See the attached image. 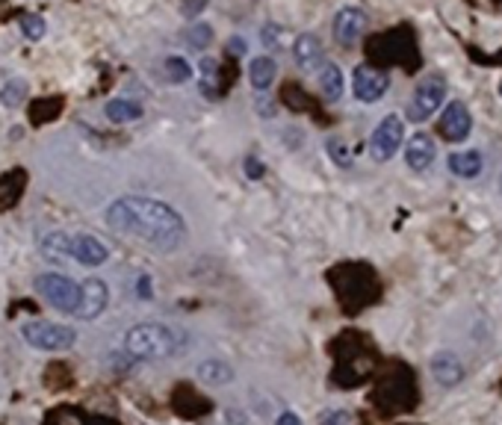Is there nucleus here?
Returning <instances> with one entry per match:
<instances>
[{
	"instance_id": "1",
	"label": "nucleus",
	"mask_w": 502,
	"mask_h": 425,
	"mask_svg": "<svg viewBox=\"0 0 502 425\" xmlns=\"http://www.w3.org/2000/svg\"><path fill=\"white\" fill-rule=\"evenodd\" d=\"M107 225L115 234L130 237L154 251H177L187 242V222L165 201L124 195L107 207Z\"/></svg>"
},
{
	"instance_id": "2",
	"label": "nucleus",
	"mask_w": 502,
	"mask_h": 425,
	"mask_svg": "<svg viewBox=\"0 0 502 425\" xmlns=\"http://www.w3.org/2000/svg\"><path fill=\"white\" fill-rule=\"evenodd\" d=\"M187 349V334L163 322H139L124 334V352L142 361H157V357H175Z\"/></svg>"
},
{
	"instance_id": "3",
	"label": "nucleus",
	"mask_w": 502,
	"mask_h": 425,
	"mask_svg": "<svg viewBox=\"0 0 502 425\" xmlns=\"http://www.w3.org/2000/svg\"><path fill=\"white\" fill-rule=\"evenodd\" d=\"M443 101H446V77L443 74H428L416 83L411 101L405 107V119L414 121V124H423L443 107Z\"/></svg>"
},
{
	"instance_id": "4",
	"label": "nucleus",
	"mask_w": 502,
	"mask_h": 425,
	"mask_svg": "<svg viewBox=\"0 0 502 425\" xmlns=\"http://www.w3.org/2000/svg\"><path fill=\"white\" fill-rule=\"evenodd\" d=\"M36 289L50 307H57L59 313H71V316L77 313L80 299H83V284L71 281L69 275H57V272L39 275Z\"/></svg>"
},
{
	"instance_id": "5",
	"label": "nucleus",
	"mask_w": 502,
	"mask_h": 425,
	"mask_svg": "<svg viewBox=\"0 0 502 425\" xmlns=\"http://www.w3.org/2000/svg\"><path fill=\"white\" fill-rule=\"evenodd\" d=\"M21 334L33 349H42V352H65V349H71L74 340H77L74 328H69V325H57V322H45V319L27 322Z\"/></svg>"
},
{
	"instance_id": "6",
	"label": "nucleus",
	"mask_w": 502,
	"mask_h": 425,
	"mask_svg": "<svg viewBox=\"0 0 502 425\" xmlns=\"http://www.w3.org/2000/svg\"><path fill=\"white\" fill-rule=\"evenodd\" d=\"M402 142H405V121H402L396 112H390V116H384L373 136H370V154L375 162H387L396 157V151L402 148Z\"/></svg>"
},
{
	"instance_id": "7",
	"label": "nucleus",
	"mask_w": 502,
	"mask_h": 425,
	"mask_svg": "<svg viewBox=\"0 0 502 425\" xmlns=\"http://www.w3.org/2000/svg\"><path fill=\"white\" fill-rule=\"evenodd\" d=\"M390 89V77L373 68V65H358L355 71H351V95H355V101L361 104H375L381 101L384 95Z\"/></svg>"
},
{
	"instance_id": "8",
	"label": "nucleus",
	"mask_w": 502,
	"mask_h": 425,
	"mask_svg": "<svg viewBox=\"0 0 502 425\" xmlns=\"http://www.w3.org/2000/svg\"><path fill=\"white\" fill-rule=\"evenodd\" d=\"M370 18H366V12L361 6H343L334 12V21H331V32H334V42L343 44V47H351L361 36Z\"/></svg>"
},
{
	"instance_id": "9",
	"label": "nucleus",
	"mask_w": 502,
	"mask_h": 425,
	"mask_svg": "<svg viewBox=\"0 0 502 425\" xmlns=\"http://www.w3.org/2000/svg\"><path fill=\"white\" fill-rule=\"evenodd\" d=\"M473 130V116L464 101H449L440 112V133L449 142H464Z\"/></svg>"
},
{
	"instance_id": "10",
	"label": "nucleus",
	"mask_w": 502,
	"mask_h": 425,
	"mask_svg": "<svg viewBox=\"0 0 502 425\" xmlns=\"http://www.w3.org/2000/svg\"><path fill=\"white\" fill-rule=\"evenodd\" d=\"M438 160V142H434L428 133L416 130V133L405 142V162L411 172H426L431 169V162Z\"/></svg>"
},
{
	"instance_id": "11",
	"label": "nucleus",
	"mask_w": 502,
	"mask_h": 425,
	"mask_svg": "<svg viewBox=\"0 0 502 425\" xmlns=\"http://www.w3.org/2000/svg\"><path fill=\"white\" fill-rule=\"evenodd\" d=\"M110 304V289L107 284L100 281V277H89V281H83V299H80V307H77V319H95L107 310Z\"/></svg>"
},
{
	"instance_id": "12",
	"label": "nucleus",
	"mask_w": 502,
	"mask_h": 425,
	"mask_svg": "<svg viewBox=\"0 0 502 425\" xmlns=\"http://www.w3.org/2000/svg\"><path fill=\"white\" fill-rule=\"evenodd\" d=\"M293 59L301 71H320L325 65V54H322V42L313 36V32H301L293 42Z\"/></svg>"
},
{
	"instance_id": "13",
	"label": "nucleus",
	"mask_w": 502,
	"mask_h": 425,
	"mask_svg": "<svg viewBox=\"0 0 502 425\" xmlns=\"http://www.w3.org/2000/svg\"><path fill=\"white\" fill-rule=\"evenodd\" d=\"M71 257L77 260V263H83V266H100V263H107L110 249H107V245L100 242L98 237H92V234H80V237H74Z\"/></svg>"
},
{
	"instance_id": "14",
	"label": "nucleus",
	"mask_w": 502,
	"mask_h": 425,
	"mask_svg": "<svg viewBox=\"0 0 502 425\" xmlns=\"http://www.w3.org/2000/svg\"><path fill=\"white\" fill-rule=\"evenodd\" d=\"M431 375H434V381H438L440 387H455L464 378V364L458 361V354L438 352L431 357Z\"/></svg>"
},
{
	"instance_id": "15",
	"label": "nucleus",
	"mask_w": 502,
	"mask_h": 425,
	"mask_svg": "<svg viewBox=\"0 0 502 425\" xmlns=\"http://www.w3.org/2000/svg\"><path fill=\"white\" fill-rule=\"evenodd\" d=\"M446 166L455 177H461V181H473V177H479L484 172V160L479 151H455V154H449Z\"/></svg>"
},
{
	"instance_id": "16",
	"label": "nucleus",
	"mask_w": 502,
	"mask_h": 425,
	"mask_svg": "<svg viewBox=\"0 0 502 425\" xmlns=\"http://www.w3.org/2000/svg\"><path fill=\"white\" fill-rule=\"evenodd\" d=\"M275 77H278V65L272 56H255L248 62V80H251V86H255L257 92H266L272 83H275Z\"/></svg>"
},
{
	"instance_id": "17",
	"label": "nucleus",
	"mask_w": 502,
	"mask_h": 425,
	"mask_svg": "<svg viewBox=\"0 0 502 425\" xmlns=\"http://www.w3.org/2000/svg\"><path fill=\"white\" fill-rule=\"evenodd\" d=\"M71 249H74V237L69 234H62V231H54V234H47L39 245V251L45 260H50V263H59V260L65 257H71Z\"/></svg>"
},
{
	"instance_id": "18",
	"label": "nucleus",
	"mask_w": 502,
	"mask_h": 425,
	"mask_svg": "<svg viewBox=\"0 0 502 425\" xmlns=\"http://www.w3.org/2000/svg\"><path fill=\"white\" fill-rule=\"evenodd\" d=\"M316 80H320V89L322 95L328 97V101H340L343 92H346V80H343V71H340V65H334V62H325L320 74H316Z\"/></svg>"
},
{
	"instance_id": "19",
	"label": "nucleus",
	"mask_w": 502,
	"mask_h": 425,
	"mask_svg": "<svg viewBox=\"0 0 502 425\" xmlns=\"http://www.w3.org/2000/svg\"><path fill=\"white\" fill-rule=\"evenodd\" d=\"M198 89L204 97H216V89H219V62L213 56H204L198 62Z\"/></svg>"
},
{
	"instance_id": "20",
	"label": "nucleus",
	"mask_w": 502,
	"mask_h": 425,
	"mask_svg": "<svg viewBox=\"0 0 502 425\" xmlns=\"http://www.w3.org/2000/svg\"><path fill=\"white\" fill-rule=\"evenodd\" d=\"M107 119L115 124H127V121H136L142 119V107L136 101H124V97H115V101L107 104Z\"/></svg>"
},
{
	"instance_id": "21",
	"label": "nucleus",
	"mask_w": 502,
	"mask_h": 425,
	"mask_svg": "<svg viewBox=\"0 0 502 425\" xmlns=\"http://www.w3.org/2000/svg\"><path fill=\"white\" fill-rule=\"evenodd\" d=\"M198 378L207 384H230L233 381V369L222 361H204L198 366Z\"/></svg>"
},
{
	"instance_id": "22",
	"label": "nucleus",
	"mask_w": 502,
	"mask_h": 425,
	"mask_svg": "<svg viewBox=\"0 0 502 425\" xmlns=\"http://www.w3.org/2000/svg\"><path fill=\"white\" fill-rule=\"evenodd\" d=\"M21 192H24V172H9L0 177V195H6V210L12 204H18Z\"/></svg>"
},
{
	"instance_id": "23",
	"label": "nucleus",
	"mask_w": 502,
	"mask_h": 425,
	"mask_svg": "<svg viewBox=\"0 0 502 425\" xmlns=\"http://www.w3.org/2000/svg\"><path fill=\"white\" fill-rule=\"evenodd\" d=\"M189 77H192V68H189V62L183 56H169V59H165V80H169V83H187Z\"/></svg>"
},
{
	"instance_id": "24",
	"label": "nucleus",
	"mask_w": 502,
	"mask_h": 425,
	"mask_svg": "<svg viewBox=\"0 0 502 425\" xmlns=\"http://www.w3.org/2000/svg\"><path fill=\"white\" fill-rule=\"evenodd\" d=\"M24 95H27L24 80H9V83L0 89V104H4V107H18L24 101Z\"/></svg>"
},
{
	"instance_id": "25",
	"label": "nucleus",
	"mask_w": 502,
	"mask_h": 425,
	"mask_svg": "<svg viewBox=\"0 0 502 425\" xmlns=\"http://www.w3.org/2000/svg\"><path fill=\"white\" fill-rule=\"evenodd\" d=\"M45 425H86V419H83L80 411H74V407H57V411H50Z\"/></svg>"
},
{
	"instance_id": "26",
	"label": "nucleus",
	"mask_w": 502,
	"mask_h": 425,
	"mask_svg": "<svg viewBox=\"0 0 502 425\" xmlns=\"http://www.w3.org/2000/svg\"><path fill=\"white\" fill-rule=\"evenodd\" d=\"M210 39H213V30H210V24H192L189 30H187V42L195 47V51H204V47L210 44Z\"/></svg>"
},
{
	"instance_id": "27",
	"label": "nucleus",
	"mask_w": 502,
	"mask_h": 425,
	"mask_svg": "<svg viewBox=\"0 0 502 425\" xmlns=\"http://www.w3.org/2000/svg\"><path fill=\"white\" fill-rule=\"evenodd\" d=\"M45 30H47V24H45L42 15H27V18L21 21V32L33 42H39L45 36Z\"/></svg>"
},
{
	"instance_id": "28",
	"label": "nucleus",
	"mask_w": 502,
	"mask_h": 425,
	"mask_svg": "<svg viewBox=\"0 0 502 425\" xmlns=\"http://www.w3.org/2000/svg\"><path fill=\"white\" fill-rule=\"evenodd\" d=\"M281 24H266L263 30H260V39H263V44L266 47H272V51H281Z\"/></svg>"
},
{
	"instance_id": "29",
	"label": "nucleus",
	"mask_w": 502,
	"mask_h": 425,
	"mask_svg": "<svg viewBox=\"0 0 502 425\" xmlns=\"http://www.w3.org/2000/svg\"><path fill=\"white\" fill-rule=\"evenodd\" d=\"M328 154H331V160L337 162V166H343V169L351 166V160L346 157V145H343V139H328Z\"/></svg>"
},
{
	"instance_id": "30",
	"label": "nucleus",
	"mask_w": 502,
	"mask_h": 425,
	"mask_svg": "<svg viewBox=\"0 0 502 425\" xmlns=\"http://www.w3.org/2000/svg\"><path fill=\"white\" fill-rule=\"evenodd\" d=\"M59 101H39V104H33V121H50V116L54 112L50 109H57Z\"/></svg>"
},
{
	"instance_id": "31",
	"label": "nucleus",
	"mask_w": 502,
	"mask_h": 425,
	"mask_svg": "<svg viewBox=\"0 0 502 425\" xmlns=\"http://www.w3.org/2000/svg\"><path fill=\"white\" fill-rule=\"evenodd\" d=\"M351 422V417L346 414V411H328L322 419H320V425H349Z\"/></svg>"
},
{
	"instance_id": "32",
	"label": "nucleus",
	"mask_w": 502,
	"mask_h": 425,
	"mask_svg": "<svg viewBox=\"0 0 502 425\" xmlns=\"http://www.w3.org/2000/svg\"><path fill=\"white\" fill-rule=\"evenodd\" d=\"M204 9H207V0H183V6H180V12L187 15V18H195V15Z\"/></svg>"
},
{
	"instance_id": "33",
	"label": "nucleus",
	"mask_w": 502,
	"mask_h": 425,
	"mask_svg": "<svg viewBox=\"0 0 502 425\" xmlns=\"http://www.w3.org/2000/svg\"><path fill=\"white\" fill-rule=\"evenodd\" d=\"M228 51H230L233 56H245V54H248V42H245L243 36H230V39H228Z\"/></svg>"
},
{
	"instance_id": "34",
	"label": "nucleus",
	"mask_w": 502,
	"mask_h": 425,
	"mask_svg": "<svg viewBox=\"0 0 502 425\" xmlns=\"http://www.w3.org/2000/svg\"><path fill=\"white\" fill-rule=\"evenodd\" d=\"M245 174L251 177V181H260V177H263V166H260V160L248 157V160H245Z\"/></svg>"
},
{
	"instance_id": "35",
	"label": "nucleus",
	"mask_w": 502,
	"mask_h": 425,
	"mask_svg": "<svg viewBox=\"0 0 502 425\" xmlns=\"http://www.w3.org/2000/svg\"><path fill=\"white\" fill-rule=\"evenodd\" d=\"M275 425H301V419H298V414H293V411H284Z\"/></svg>"
},
{
	"instance_id": "36",
	"label": "nucleus",
	"mask_w": 502,
	"mask_h": 425,
	"mask_svg": "<svg viewBox=\"0 0 502 425\" xmlns=\"http://www.w3.org/2000/svg\"><path fill=\"white\" fill-rule=\"evenodd\" d=\"M139 296H151V287H148V277H142V281H139Z\"/></svg>"
},
{
	"instance_id": "37",
	"label": "nucleus",
	"mask_w": 502,
	"mask_h": 425,
	"mask_svg": "<svg viewBox=\"0 0 502 425\" xmlns=\"http://www.w3.org/2000/svg\"><path fill=\"white\" fill-rule=\"evenodd\" d=\"M499 189H502V174H499Z\"/></svg>"
},
{
	"instance_id": "38",
	"label": "nucleus",
	"mask_w": 502,
	"mask_h": 425,
	"mask_svg": "<svg viewBox=\"0 0 502 425\" xmlns=\"http://www.w3.org/2000/svg\"><path fill=\"white\" fill-rule=\"evenodd\" d=\"M499 95H502V83H499Z\"/></svg>"
}]
</instances>
